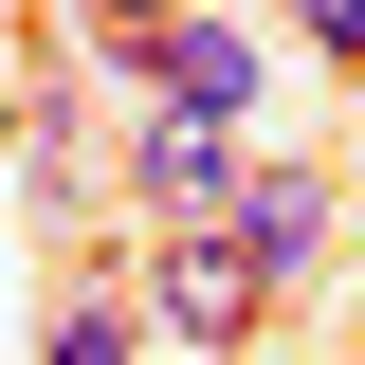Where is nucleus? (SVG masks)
I'll return each instance as SVG.
<instances>
[{"instance_id":"5","label":"nucleus","mask_w":365,"mask_h":365,"mask_svg":"<svg viewBox=\"0 0 365 365\" xmlns=\"http://www.w3.org/2000/svg\"><path fill=\"white\" fill-rule=\"evenodd\" d=\"M37 347H55V365H128V347H165V329H146V292H128V274H73Z\"/></svg>"},{"instance_id":"6","label":"nucleus","mask_w":365,"mask_h":365,"mask_svg":"<svg viewBox=\"0 0 365 365\" xmlns=\"http://www.w3.org/2000/svg\"><path fill=\"white\" fill-rule=\"evenodd\" d=\"M292 37H311L329 73H365V0H292Z\"/></svg>"},{"instance_id":"4","label":"nucleus","mask_w":365,"mask_h":365,"mask_svg":"<svg viewBox=\"0 0 365 365\" xmlns=\"http://www.w3.org/2000/svg\"><path fill=\"white\" fill-rule=\"evenodd\" d=\"M220 220L256 237V274H274V292H292V274L329 256V182H311V165H237V201H220Z\"/></svg>"},{"instance_id":"3","label":"nucleus","mask_w":365,"mask_h":365,"mask_svg":"<svg viewBox=\"0 0 365 365\" xmlns=\"http://www.w3.org/2000/svg\"><path fill=\"white\" fill-rule=\"evenodd\" d=\"M110 55H128L146 91H182V110H256V37H220L201 0H165V19H128Z\"/></svg>"},{"instance_id":"2","label":"nucleus","mask_w":365,"mask_h":365,"mask_svg":"<svg viewBox=\"0 0 365 365\" xmlns=\"http://www.w3.org/2000/svg\"><path fill=\"white\" fill-rule=\"evenodd\" d=\"M110 182H128L146 220H220V201H237V110H182V91H165V110L128 128V165H110Z\"/></svg>"},{"instance_id":"1","label":"nucleus","mask_w":365,"mask_h":365,"mask_svg":"<svg viewBox=\"0 0 365 365\" xmlns=\"http://www.w3.org/2000/svg\"><path fill=\"white\" fill-rule=\"evenodd\" d=\"M256 311H274L256 237H237V220H165V256H146V329H165V347H256Z\"/></svg>"},{"instance_id":"7","label":"nucleus","mask_w":365,"mask_h":365,"mask_svg":"<svg viewBox=\"0 0 365 365\" xmlns=\"http://www.w3.org/2000/svg\"><path fill=\"white\" fill-rule=\"evenodd\" d=\"M128 19H165V0H91V37H128Z\"/></svg>"}]
</instances>
